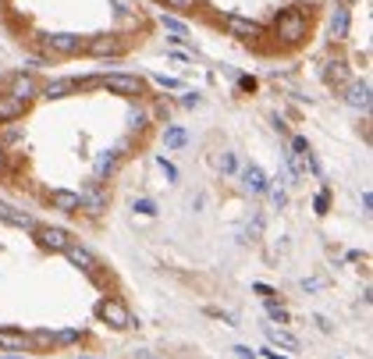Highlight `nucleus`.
<instances>
[{
  "instance_id": "10",
  "label": "nucleus",
  "mask_w": 373,
  "mask_h": 359,
  "mask_svg": "<svg viewBox=\"0 0 373 359\" xmlns=\"http://www.w3.org/2000/svg\"><path fill=\"white\" fill-rule=\"evenodd\" d=\"M238 178H242V185H245V192H252V196H266L274 185H271V178H266V171L259 167V164H245L242 171H238Z\"/></svg>"
},
{
  "instance_id": "4",
  "label": "nucleus",
  "mask_w": 373,
  "mask_h": 359,
  "mask_svg": "<svg viewBox=\"0 0 373 359\" xmlns=\"http://www.w3.org/2000/svg\"><path fill=\"white\" fill-rule=\"evenodd\" d=\"M128 46H132V39L121 36V32H103V36L86 39V53L89 57H121Z\"/></svg>"
},
{
  "instance_id": "48",
  "label": "nucleus",
  "mask_w": 373,
  "mask_h": 359,
  "mask_svg": "<svg viewBox=\"0 0 373 359\" xmlns=\"http://www.w3.org/2000/svg\"><path fill=\"white\" fill-rule=\"evenodd\" d=\"M0 359H22V355H0Z\"/></svg>"
},
{
  "instance_id": "35",
  "label": "nucleus",
  "mask_w": 373,
  "mask_h": 359,
  "mask_svg": "<svg viewBox=\"0 0 373 359\" xmlns=\"http://www.w3.org/2000/svg\"><path fill=\"white\" fill-rule=\"evenodd\" d=\"M206 317H213V320H221V324H228V327H238V317H235V313H221V310H206Z\"/></svg>"
},
{
  "instance_id": "21",
  "label": "nucleus",
  "mask_w": 373,
  "mask_h": 359,
  "mask_svg": "<svg viewBox=\"0 0 373 359\" xmlns=\"http://www.w3.org/2000/svg\"><path fill=\"white\" fill-rule=\"evenodd\" d=\"M0 348L4 352H22V348H29V334L18 331V327H0Z\"/></svg>"
},
{
  "instance_id": "32",
  "label": "nucleus",
  "mask_w": 373,
  "mask_h": 359,
  "mask_svg": "<svg viewBox=\"0 0 373 359\" xmlns=\"http://www.w3.org/2000/svg\"><path fill=\"white\" fill-rule=\"evenodd\" d=\"M313 207H316V214H327V207H331V189L324 185L316 192V200H313Z\"/></svg>"
},
{
  "instance_id": "49",
  "label": "nucleus",
  "mask_w": 373,
  "mask_h": 359,
  "mask_svg": "<svg viewBox=\"0 0 373 359\" xmlns=\"http://www.w3.org/2000/svg\"><path fill=\"white\" fill-rule=\"evenodd\" d=\"M82 359H89V355H82Z\"/></svg>"
},
{
  "instance_id": "18",
  "label": "nucleus",
  "mask_w": 373,
  "mask_h": 359,
  "mask_svg": "<svg viewBox=\"0 0 373 359\" xmlns=\"http://www.w3.org/2000/svg\"><path fill=\"white\" fill-rule=\"evenodd\" d=\"M50 207L53 210H65V214H79V192L72 189H50Z\"/></svg>"
},
{
  "instance_id": "19",
  "label": "nucleus",
  "mask_w": 373,
  "mask_h": 359,
  "mask_svg": "<svg viewBox=\"0 0 373 359\" xmlns=\"http://www.w3.org/2000/svg\"><path fill=\"white\" fill-rule=\"evenodd\" d=\"M121 150H107V153H100L96 157V182H103V178H111L118 167H121Z\"/></svg>"
},
{
  "instance_id": "17",
  "label": "nucleus",
  "mask_w": 373,
  "mask_h": 359,
  "mask_svg": "<svg viewBox=\"0 0 373 359\" xmlns=\"http://www.w3.org/2000/svg\"><path fill=\"white\" fill-rule=\"evenodd\" d=\"M75 93V79H50L46 86H39V96L43 100H65Z\"/></svg>"
},
{
  "instance_id": "9",
  "label": "nucleus",
  "mask_w": 373,
  "mask_h": 359,
  "mask_svg": "<svg viewBox=\"0 0 373 359\" xmlns=\"http://www.w3.org/2000/svg\"><path fill=\"white\" fill-rule=\"evenodd\" d=\"M221 25L235 36V39H245V43H256V39H263V29L252 22V18H242V15H224L221 18Z\"/></svg>"
},
{
  "instance_id": "3",
  "label": "nucleus",
  "mask_w": 373,
  "mask_h": 359,
  "mask_svg": "<svg viewBox=\"0 0 373 359\" xmlns=\"http://www.w3.org/2000/svg\"><path fill=\"white\" fill-rule=\"evenodd\" d=\"M96 320H103V324H111L114 331H128L132 327V313H128V306L121 303V299H100V303H96Z\"/></svg>"
},
{
  "instance_id": "15",
  "label": "nucleus",
  "mask_w": 373,
  "mask_h": 359,
  "mask_svg": "<svg viewBox=\"0 0 373 359\" xmlns=\"http://www.w3.org/2000/svg\"><path fill=\"white\" fill-rule=\"evenodd\" d=\"M29 110V103L25 100H18V96H11V93H0V125H11V122H18V117Z\"/></svg>"
},
{
  "instance_id": "33",
  "label": "nucleus",
  "mask_w": 373,
  "mask_h": 359,
  "mask_svg": "<svg viewBox=\"0 0 373 359\" xmlns=\"http://www.w3.org/2000/svg\"><path fill=\"white\" fill-rule=\"evenodd\" d=\"M132 210H135V214H142V217H156V203H153V200H135V203H132Z\"/></svg>"
},
{
  "instance_id": "2",
  "label": "nucleus",
  "mask_w": 373,
  "mask_h": 359,
  "mask_svg": "<svg viewBox=\"0 0 373 359\" xmlns=\"http://www.w3.org/2000/svg\"><path fill=\"white\" fill-rule=\"evenodd\" d=\"M107 207H111V192H107V185L96 182V178H89V182L82 185V192H79V210L86 217H103Z\"/></svg>"
},
{
  "instance_id": "25",
  "label": "nucleus",
  "mask_w": 373,
  "mask_h": 359,
  "mask_svg": "<svg viewBox=\"0 0 373 359\" xmlns=\"http://www.w3.org/2000/svg\"><path fill=\"white\" fill-rule=\"evenodd\" d=\"M171 110H175V107H171V100L160 96V100L153 103V122H164V125H168V122H171Z\"/></svg>"
},
{
  "instance_id": "28",
  "label": "nucleus",
  "mask_w": 373,
  "mask_h": 359,
  "mask_svg": "<svg viewBox=\"0 0 373 359\" xmlns=\"http://www.w3.org/2000/svg\"><path fill=\"white\" fill-rule=\"evenodd\" d=\"M285 160H288V167H292V178H299V182H302V178H306V160L299 157V153H285Z\"/></svg>"
},
{
  "instance_id": "45",
  "label": "nucleus",
  "mask_w": 373,
  "mask_h": 359,
  "mask_svg": "<svg viewBox=\"0 0 373 359\" xmlns=\"http://www.w3.org/2000/svg\"><path fill=\"white\" fill-rule=\"evenodd\" d=\"M302 288H306V292H316V288H320V278H302Z\"/></svg>"
},
{
  "instance_id": "12",
  "label": "nucleus",
  "mask_w": 373,
  "mask_h": 359,
  "mask_svg": "<svg viewBox=\"0 0 373 359\" xmlns=\"http://www.w3.org/2000/svg\"><path fill=\"white\" fill-rule=\"evenodd\" d=\"M331 39L334 43H345L348 39V29H352V15H348V4H341V0H338V4H334V11H331Z\"/></svg>"
},
{
  "instance_id": "23",
  "label": "nucleus",
  "mask_w": 373,
  "mask_h": 359,
  "mask_svg": "<svg viewBox=\"0 0 373 359\" xmlns=\"http://www.w3.org/2000/svg\"><path fill=\"white\" fill-rule=\"evenodd\" d=\"M266 317H271L278 327H288V324H292V313L278 303V299H271V303H266Z\"/></svg>"
},
{
  "instance_id": "30",
  "label": "nucleus",
  "mask_w": 373,
  "mask_h": 359,
  "mask_svg": "<svg viewBox=\"0 0 373 359\" xmlns=\"http://www.w3.org/2000/svg\"><path fill=\"white\" fill-rule=\"evenodd\" d=\"M11 143H22V129H18L15 122H11V125L4 129V136H0V146H4V150H8Z\"/></svg>"
},
{
  "instance_id": "8",
  "label": "nucleus",
  "mask_w": 373,
  "mask_h": 359,
  "mask_svg": "<svg viewBox=\"0 0 373 359\" xmlns=\"http://www.w3.org/2000/svg\"><path fill=\"white\" fill-rule=\"evenodd\" d=\"M32 231H36V238H39V246L50 249V253H65V249L75 242L65 228H53V224H36Z\"/></svg>"
},
{
  "instance_id": "5",
  "label": "nucleus",
  "mask_w": 373,
  "mask_h": 359,
  "mask_svg": "<svg viewBox=\"0 0 373 359\" xmlns=\"http://www.w3.org/2000/svg\"><path fill=\"white\" fill-rule=\"evenodd\" d=\"M65 256H68V260H72V267H79V270H82V274H86L93 285H100V288L107 285V281H103V267H100V260H96V256H93L86 246L72 242V246L65 249Z\"/></svg>"
},
{
  "instance_id": "24",
  "label": "nucleus",
  "mask_w": 373,
  "mask_h": 359,
  "mask_svg": "<svg viewBox=\"0 0 373 359\" xmlns=\"http://www.w3.org/2000/svg\"><path fill=\"white\" fill-rule=\"evenodd\" d=\"M121 18H139V0H111Z\"/></svg>"
},
{
  "instance_id": "38",
  "label": "nucleus",
  "mask_w": 373,
  "mask_h": 359,
  "mask_svg": "<svg viewBox=\"0 0 373 359\" xmlns=\"http://www.w3.org/2000/svg\"><path fill=\"white\" fill-rule=\"evenodd\" d=\"M156 164H160V171H164V174H168V178H171V182H178V167H175V164H171V160H164V157H160V160H156Z\"/></svg>"
},
{
  "instance_id": "31",
  "label": "nucleus",
  "mask_w": 373,
  "mask_h": 359,
  "mask_svg": "<svg viewBox=\"0 0 373 359\" xmlns=\"http://www.w3.org/2000/svg\"><path fill=\"white\" fill-rule=\"evenodd\" d=\"M217 167H221V174H238V160H235V153H221Z\"/></svg>"
},
{
  "instance_id": "44",
  "label": "nucleus",
  "mask_w": 373,
  "mask_h": 359,
  "mask_svg": "<svg viewBox=\"0 0 373 359\" xmlns=\"http://www.w3.org/2000/svg\"><path fill=\"white\" fill-rule=\"evenodd\" d=\"M235 352H238V359H259V355H256L249 345H235Z\"/></svg>"
},
{
  "instance_id": "11",
  "label": "nucleus",
  "mask_w": 373,
  "mask_h": 359,
  "mask_svg": "<svg viewBox=\"0 0 373 359\" xmlns=\"http://www.w3.org/2000/svg\"><path fill=\"white\" fill-rule=\"evenodd\" d=\"M352 82V68L345 57H331V61L324 65V86L327 89H345Z\"/></svg>"
},
{
  "instance_id": "47",
  "label": "nucleus",
  "mask_w": 373,
  "mask_h": 359,
  "mask_svg": "<svg viewBox=\"0 0 373 359\" xmlns=\"http://www.w3.org/2000/svg\"><path fill=\"white\" fill-rule=\"evenodd\" d=\"M316 324H320V331H334V324L327 317H316Z\"/></svg>"
},
{
  "instance_id": "7",
  "label": "nucleus",
  "mask_w": 373,
  "mask_h": 359,
  "mask_svg": "<svg viewBox=\"0 0 373 359\" xmlns=\"http://www.w3.org/2000/svg\"><path fill=\"white\" fill-rule=\"evenodd\" d=\"M100 86L111 89V93H121V96H135V100L146 96V79H139V75H121V72L100 75Z\"/></svg>"
},
{
  "instance_id": "36",
  "label": "nucleus",
  "mask_w": 373,
  "mask_h": 359,
  "mask_svg": "<svg viewBox=\"0 0 373 359\" xmlns=\"http://www.w3.org/2000/svg\"><path fill=\"white\" fill-rule=\"evenodd\" d=\"M252 292L263 299V303H271V299H278V292H274L271 285H252Z\"/></svg>"
},
{
  "instance_id": "20",
  "label": "nucleus",
  "mask_w": 373,
  "mask_h": 359,
  "mask_svg": "<svg viewBox=\"0 0 373 359\" xmlns=\"http://www.w3.org/2000/svg\"><path fill=\"white\" fill-rule=\"evenodd\" d=\"M263 331H266V341H271L274 348H288V352H299V338H295L292 331H285V327H274V324H266Z\"/></svg>"
},
{
  "instance_id": "14",
  "label": "nucleus",
  "mask_w": 373,
  "mask_h": 359,
  "mask_svg": "<svg viewBox=\"0 0 373 359\" xmlns=\"http://www.w3.org/2000/svg\"><path fill=\"white\" fill-rule=\"evenodd\" d=\"M345 103L366 114V110H369V82H366V79H352V82L345 86Z\"/></svg>"
},
{
  "instance_id": "6",
  "label": "nucleus",
  "mask_w": 373,
  "mask_h": 359,
  "mask_svg": "<svg viewBox=\"0 0 373 359\" xmlns=\"http://www.w3.org/2000/svg\"><path fill=\"white\" fill-rule=\"evenodd\" d=\"M43 46L53 57H79V53H86V39L75 36V32H50V36H43Z\"/></svg>"
},
{
  "instance_id": "37",
  "label": "nucleus",
  "mask_w": 373,
  "mask_h": 359,
  "mask_svg": "<svg viewBox=\"0 0 373 359\" xmlns=\"http://www.w3.org/2000/svg\"><path fill=\"white\" fill-rule=\"evenodd\" d=\"M266 196L274 200V207H278V210H285V207H288V192H285V189H271Z\"/></svg>"
},
{
  "instance_id": "16",
  "label": "nucleus",
  "mask_w": 373,
  "mask_h": 359,
  "mask_svg": "<svg viewBox=\"0 0 373 359\" xmlns=\"http://www.w3.org/2000/svg\"><path fill=\"white\" fill-rule=\"evenodd\" d=\"M0 221L11 224V228H25V231L36 228V221H32L25 210H18V207H11V203H4V200H0Z\"/></svg>"
},
{
  "instance_id": "43",
  "label": "nucleus",
  "mask_w": 373,
  "mask_h": 359,
  "mask_svg": "<svg viewBox=\"0 0 373 359\" xmlns=\"http://www.w3.org/2000/svg\"><path fill=\"white\" fill-rule=\"evenodd\" d=\"M156 82L164 86V89H178V86H182V82H178V79H171V75H156Z\"/></svg>"
},
{
  "instance_id": "41",
  "label": "nucleus",
  "mask_w": 373,
  "mask_h": 359,
  "mask_svg": "<svg viewBox=\"0 0 373 359\" xmlns=\"http://www.w3.org/2000/svg\"><path fill=\"white\" fill-rule=\"evenodd\" d=\"M199 103H203V96H199V93H185V96H182V107H189V110H196Z\"/></svg>"
},
{
  "instance_id": "26",
  "label": "nucleus",
  "mask_w": 373,
  "mask_h": 359,
  "mask_svg": "<svg viewBox=\"0 0 373 359\" xmlns=\"http://www.w3.org/2000/svg\"><path fill=\"white\" fill-rule=\"evenodd\" d=\"M57 341H53V334L50 331H32L29 334V348H53Z\"/></svg>"
},
{
  "instance_id": "27",
  "label": "nucleus",
  "mask_w": 373,
  "mask_h": 359,
  "mask_svg": "<svg viewBox=\"0 0 373 359\" xmlns=\"http://www.w3.org/2000/svg\"><path fill=\"white\" fill-rule=\"evenodd\" d=\"M160 22H164V29H168L171 36H185V32H189V25H185L182 18H175V15H160Z\"/></svg>"
},
{
  "instance_id": "40",
  "label": "nucleus",
  "mask_w": 373,
  "mask_h": 359,
  "mask_svg": "<svg viewBox=\"0 0 373 359\" xmlns=\"http://www.w3.org/2000/svg\"><path fill=\"white\" fill-rule=\"evenodd\" d=\"M256 89V79L252 75H238V93H252Z\"/></svg>"
},
{
  "instance_id": "13",
  "label": "nucleus",
  "mask_w": 373,
  "mask_h": 359,
  "mask_svg": "<svg viewBox=\"0 0 373 359\" xmlns=\"http://www.w3.org/2000/svg\"><path fill=\"white\" fill-rule=\"evenodd\" d=\"M8 93H11V96H18V100H25V103H32V100L39 96V82H36L29 72H18V75H11Z\"/></svg>"
},
{
  "instance_id": "34",
  "label": "nucleus",
  "mask_w": 373,
  "mask_h": 359,
  "mask_svg": "<svg viewBox=\"0 0 373 359\" xmlns=\"http://www.w3.org/2000/svg\"><path fill=\"white\" fill-rule=\"evenodd\" d=\"M164 8H175V11H192V8H199V0H160Z\"/></svg>"
},
{
  "instance_id": "46",
  "label": "nucleus",
  "mask_w": 373,
  "mask_h": 359,
  "mask_svg": "<svg viewBox=\"0 0 373 359\" xmlns=\"http://www.w3.org/2000/svg\"><path fill=\"white\" fill-rule=\"evenodd\" d=\"M0 174H8V150L0 146Z\"/></svg>"
},
{
  "instance_id": "42",
  "label": "nucleus",
  "mask_w": 373,
  "mask_h": 359,
  "mask_svg": "<svg viewBox=\"0 0 373 359\" xmlns=\"http://www.w3.org/2000/svg\"><path fill=\"white\" fill-rule=\"evenodd\" d=\"M259 355H263V359H288V355H285V352H278L274 345H263V348H259Z\"/></svg>"
},
{
  "instance_id": "22",
  "label": "nucleus",
  "mask_w": 373,
  "mask_h": 359,
  "mask_svg": "<svg viewBox=\"0 0 373 359\" xmlns=\"http://www.w3.org/2000/svg\"><path fill=\"white\" fill-rule=\"evenodd\" d=\"M189 143H192L189 129H182V125H168L164 129V150H185Z\"/></svg>"
},
{
  "instance_id": "29",
  "label": "nucleus",
  "mask_w": 373,
  "mask_h": 359,
  "mask_svg": "<svg viewBox=\"0 0 373 359\" xmlns=\"http://www.w3.org/2000/svg\"><path fill=\"white\" fill-rule=\"evenodd\" d=\"M146 125H149V114H142V110H128V129H132V132H146Z\"/></svg>"
},
{
  "instance_id": "1",
  "label": "nucleus",
  "mask_w": 373,
  "mask_h": 359,
  "mask_svg": "<svg viewBox=\"0 0 373 359\" xmlns=\"http://www.w3.org/2000/svg\"><path fill=\"white\" fill-rule=\"evenodd\" d=\"M306 32H309V15L299 8H288L274 18V39L281 46H299L306 39Z\"/></svg>"
},
{
  "instance_id": "39",
  "label": "nucleus",
  "mask_w": 373,
  "mask_h": 359,
  "mask_svg": "<svg viewBox=\"0 0 373 359\" xmlns=\"http://www.w3.org/2000/svg\"><path fill=\"white\" fill-rule=\"evenodd\" d=\"M295 8L299 11H316V8H324V0H295Z\"/></svg>"
}]
</instances>
